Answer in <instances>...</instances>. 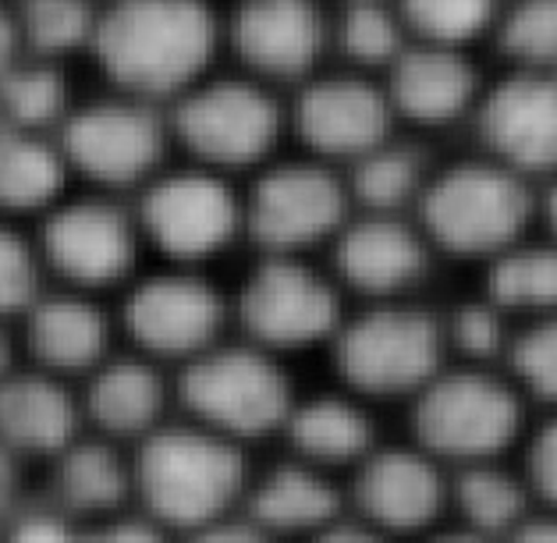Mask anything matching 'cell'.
I'll return each mask as SVG.
<instances>
[{
	"label": "cell",
	"instance_id": "obj_1",
	"mask_svg": "<svg viewBox=\"0 0 557 543\" xmlns=\"http://www.w3.org/2000/svg\"><path fill=\"white\" fill-rule=\"evenodd\" d=\"M224 15L210 0H111L100 8L89 61L107 89L168 107L213 75Z\"/></svg>",
	"mask_w": 557,
	"mask_h": 543
},
{
	"label": "cell",
	"instance_id": "obj_2",
	"mask_svg": "<svg viewBox=\"0 0 557 543\" xmlns=\"http://www.w3.org/2000/svg\"><path fill=\"white\" fill-rule=\"evenodd\" d=\"M132 508L174 536L242 511L252 466L249 447L188 416H168L128 447Z\"/></svg>",
	"mask_w": 557,
	"mask_h": 543
},
{
	"label": "cell",
	"instance_id": "obj_3",
	"mask_svg": "<svg viewBox=\"0 0 557 543\" xmlns=\"http://www.w3.org/2000/svg\"><path fill=\"white\" fill-rule=\"evenodd\" d=\"M298 391L284 370V356L227 334L196 359L174 370L178 412L238 444L281 433Z\"/></svg>",
	"mask_w": 557,
	"mask_h": 543
},
{
	"label": "cell",
	"instance_id": "obj_4",
	"mask_svg": "<svg viewBox=\"0 0 557 543\" xmlns=\"http://www.w3.org/2000/svg\"><path fill=\"white\" fill-rule=\"evenodd\" d=\"M168 128L182 160L238 178L274 160L284 114L260 78L216 67L168 107Z\"/></svg>",
	"mask_w": 557,
	"mask_h": 543
},
{
	"label": "cell",
	"instance_id": "obj_5",
	"mask_svg": "<svg viewBox=\"0 0 557 543\" xmlns=\"http://www.w3.org/2000/svg\"><path fill=\"white\" fill-rule=\"evenodd\" d=\"M61 153L75 182L132 199L171 164L168 111L128 92L107 89L78 97L58 128Z\"/></svg>",
	"mask_w": 557,
	"mask_h": 543
},
{
	"label": "cell",
	"instance_id": "obj_6",
	"mask_svg": "<svg viewBox=\"0 0 557 543\" xmlns=\"http://www.w3.org/2000/svg\"><path fill=\"white\" fill-rule=\"evenodd\" d=\"M525 395L491 366H444L412 398L416 444L444 466L500 458L522 437Z\"/></svg>",
	"mask_w": 557,
	"mask_h": 543
},
{
	"label": "cell",
	"instance_id": "obj_7",
	"mask_svg": "<svg viewBox=\"0 0 557 543\" xmlns=\"http://www.w3.org/2000/svg\"><path fill=\"white\" fill-rule=\"evenodd\" d=\"M143 246L164 263L202 267L246 238V196L238 178L199 164H168L132 196Z\"/></svg>",
	"mask_w": 557,
	"mask_h": 543
},
{
	"label": "cell",
	"instance_id": "obj_8",
	"mask_svg": "<svg viewBox=\"0 0 557 543\" xmlns=\"http://www.w3.org/2000/svg\"><path fill=\"white\" fill-rule=\"evenodd\" d=\"M47 281L61 288L107 295L139 274L143 235L132 199L75 188L33 221Z\"/></svg>",
	"mask_w": 557,
	"mask_h": 543
},
{
	"label": "cell",
	"instance_id": "obj_9",
	"mask_svg": "<svg viewBox=\"0 0 557 543\" xmlns=\"http://www.w3.org/2000/svg\"><path fill=\"white\" fill-rule=\"evenodd\" d=\"M342 387L359 398H416L444 370V320L409 303H376L345 317L331 337Z\"/></svg>",
	"mask_w": 557,
	"mask_h": 543
},
{
	"label": "cell",
	"instance_id": "obj_10",
	"mask_svg": "<svg viewBox=\"0 0 557 543\" xmlns=\"http://www.w3.org/2000/svg\"><path fill=\"white\" fill-rule=\"evenodd\" d=\"M117 331L128 348L174 366L196 359L231 334V298L202 267L160 263L139 270L117 303Z\"/></svg>",
	"mask_w": 557,
	"mask_h": 543
},
{
	"label": "cell",
	"instance_id": "obj_11",
	"mask_svg": "<svg viewBox=\"0 0 557 543\" xmlns=\"http://www.w3.org/2000/svg\"><path fill=\"white\" fill-rule=\"evenodd\" d=\"M231 320L238 328L235 334L277 356L331 345L345 320L342 284L306 256H260L231 298Z\"/></svg>",
	"mask_w": 557,
	"mask_h": 543
},
{
	"label": "cell",
	"instance_id": "obj_12",
	"mask_svg": "<svg viewBox=\"0 0 557 543\" xmlns=\"http://www.w3.org/2000/svg\"><path fill=\"white\" fill-rule=\"evenodd\" d=\"M533 199L519 171L505 164H458L423 188V231L458 256H494L522 242Z\"/></svg>",
	"mask_w": 557,
	"mask_h": 543
},
{
	"label": "cell",
	"instance_id": "obj_13",
	"mask_svg": "<svg viewBox=\"0 0 557 543\" xmlns=\"http://www.w3.org/2000/svg\"><path fill=\"white\" fill-rule=\"evenodd\" d=\"M246 238L263 256H306L348 221V188L323 160H270L242 185Z\"/></svg>",
	"mask_w": 557,
	"mask_h": 543
},
{
	"label": "cell",
	"instance_id": "obj_14",
	"mask_svg": "<svg viewBox=\"0 0 557 543\" xmlns=\"http://www.w3.org/2000/svg\"><path fill=\"white\" fill-rule=\"evenodd\" d=\"M451 494L444 461L412 444H376L351 469L356 519L370 522L384 536H423L441 522Z\"/></svg>",
	"mask_w": 557,
	"mask_h": 543
},
{
	"label": "cell",
	"instance_id": "obj_15",
	"mask_svg": "<svg viewBox=\"0 0 557 543\" xmlns=\"http://www.w3.org/2000/svg\"><path fill=\"white\" fill-rule=\"evenodd\" d=\"M22 359L64 380H83L117 348V317L103 295L47 284L15 320Z\"/></svg>",
	"mask_w": 557,
	"mask_h": 543
},
{
	"label": "cell",
	"instance_id": "obj_16",
	"mask_svg": "<svg viewBox=\"0 0 557 543\" xmlns=\"http://www.w3.org/2000/svg\"><path fill=\"white\" fill-rule=\"evenodd\" d=\"M323 44L327 22L312 0H238L224 15V50L263 86L309 75Z\"/></svg>",
	"mask_w": 557,
	"mask_h": 543
},
{
	"label": "cell",
	"instance_id": "obj_17",
	"mask_svg": "<svg viewBox=\"0 0 557 543\" xmlns=\"http://www.w3.org/2000/svg\"><path fill=\"white\" fill-rule=\"evenodd\" d=\"M86 430L132 447L174 412V377L135 348H114L78 380Z\"/></svg>",
	"mask_w": 557,
	"mask_h": 543
},
{
	"label": "cell",
	"instance_id": "obj_18",
	"mask_svg": "<svg viewBox=\"0 0 557 543\" xmlns=\"http://www.w3.org/2000/svg\"><path fill=\"white\" fill-rule=\"evenodd\" d=\"M292 125L317 160H359L387 143L391 100L356 75L317 78L298 92Z\"/></svg>",
	"mask_w": 557,
	"mask_h": 543
},
{
	"label": "cell",
	"instance_id": "obj_19",
	"mask_svg": "<svg viewBox=\"0 0 557 543\" xmlns=\"http://www.w3.org/2000/svg\"><path fill=\"white\" fill-rule=\"evenodd\" d=\"M86 433L78 384L18 362L0 380V441L22 461H50Z\"/></svg>",
	"mask_w": 557,
	"mask_h": 543
},
{
	"label": "cell",
	"instance_id": "obj_20",
	"mask_svg": "<svg viewBox=\"0 0 557 543\" xmlns=\"http://www.w3.org/2000/svg\"><path fill=\"white\" fill-rule=\"evenodd\" d=\"M426 242L416 227L391 213L345 221L334 235V281L376 303L398 298L423 277Z\"/></svg>",
	"mask_w": 557,
	"mask_h": 543
},
{
	"label": "cell",
	"instance_id": "obj_21",
	"mask_svg": "<svg viewBox=\"0 0 557 543\" xmlns=\"http://www.w3.org/2000/svg\"><path fill=\"white\" fill-rule=\"evenodd\" d=\"M483 135L511 171H557V72H525L483 103Z\"/></svg>",
	"mask_w": 557,
	"mask_h": 543
},
{
	"label": "cell",
	"instance_id": "obj_22",
	"mask_svg": "<svg viewBox=\"0 0 557 543\" xmlns=\"http://www.w3.org/2000/svg\"><path fill=\"white\" fill-rule=\"evenodd\" d=\"M242 515L281 543H302L323 526L342 519V486H337L334 472L288 455L263 472L252 469Z\"/></svg>",
	"mask_w": 557,
	"mask_h": 543
},
{
	"label": "cell",
	"instance_id": "obj_23",
	"mask_svg": "<svg viewBox=\"0 0 557 543\" xmlns=\"http://www.w3.org/2000/svg\"><path fill=\"white\" fill-rule=\"evenodd\" d=\"M47 466V497L75 522H97L132 508V458L128 447L100 433H78Z\"/></svg>",
	"mask_w": 557,
	"mask_h": 543
},
{
	"label": "cell",
	"instance_id": "obj_24",
	"mask_svg": "<svg viewBox=\"0 0 557 543\" xmlns=\"http://www.w3.org/2000/svg\"><path fill=\"white\" fill-rule=\"evenodd\" d=\"M373 430L376 427L370 409H366V398L351 395L345 387L320 391V395H298L281 427L295 458L327 472L356 469L380 444Z\"/></svg>",
	"mask_w": 557,
	"mask_h": 543
},
{
	"label": "cell",
	"instance_id": "obj_25",
	"mask_svg": "<svg viewBox=\"0 0 557 543\" xmlns=\"http://www.w3.org/2000/svg\"><path fill=\"white\" fill-rule=\"evenodd\" d=\"M475 97V72L455 47L409 50L394 61L391 103L419 125L455 121Z\"/></svg>",
	"mask_w": 557,
	"mask_h": 543
},
{
	"label": "cell",
	"instance_id": "obj_26",
	"mask_svg": "<svg viewBox=\"0 0 557 543\" xmlns=\"http://www.w3.org/2000/svg\"><path fill=\"white\" fill-rule=\"evenodd\" d=\"M447 505L458 508L461 526L491 540H505L529 515L533 491L522 472H511L500 458H486L455 469Z\"/></svg>",
	"mask_w": 557,
	"mask_h": 543
},
{
	"label": "cell",
	"instance_id": "obj_27",
	"mask_svg": "<svg viewBox=\"0 0 557 543\" xmlns=\"http://www.w3.org/2000/svg\"><path fill=\"white\" fill-rule=\"evenodd\" d=\"M22 36V58L64 64L89 58L100 25V0H11Z\"/></svg>",
	"mask_w": 557,
	"mask_h": 543
},
{
	"label": "cell",
	"instance_id": "obj_28",
	"mask_svg": "<svg viewBox=\"0 0 557 543\" xmlns=\"http://www.w3.org/2000/svg\"><path fill=\"white\" fill-rule=\"evenodd\" d=\"M486 298L500 313L547 317L557 313V242H515L497 252L486 274Z\"/></svg>",
	"mask_w": 557,
	"mask_h": 543
},
{
	"label": "cell",
	"instance_id": "obj_29",
	"mask_svg": "<svg viewBox=\"0 0 557 543\" xmlns=\"http://www.w3.org/2000/svg\"><path fill=\"white\" fill-rule=\"evenodd\" d=\"M75 100L64 64L18 58L0 75V121L15 128L58 135Z\"/></svg>",
	"mask_w": 557,
	"mask_h": 543
},
{
	"label": "cell",
	"instance_id": "obj_30",
	"mask_svg": "<svg viewBox=\"0 0 557 543\" xmlns=\"http://www.w3.org/2000/svg\"><path fill=\"white\" fill-rule=\"evenodd\" d=\"M423 188V160L409 146L380 143L356 160L348 196H356L370 213H391L405 207Z\"/></svg>",
	"mask_w": 557,
	"mask_h": 543
},
{
	"label": "cell",
	"instance_id": "obj_31",
	"mask_svg": "<svg viewBox=\"0 0 557 543\" xmlns=\"http://www.w3.org/2000/svg\"><path fill=\"white\" fill-rule=\"evenodd\" d=\"M47 284L36 235L25 231L22 221L0 217V320H18L44 295Z\"/></svg>",
	"mask_w": 557,
	"mask_h": 543
},
{
	"label": "cell",
	"instance_id": "obj_32",
	"mask_svg": "<svg viewBox=\"0 0 557 543\" xmlns=\"http://www.w3.org/2000/svg\"><path fill=\"white\" fill-rule=\"evenodd\" d=\"M508 370L525 398L557 405V313L533 317L519 334H511Z\"/></svg>",
	"mask_w": 557,
	"mask_h": 543
},
{
	"label": "cell",
	"instance_id": "obj_33",
	"mask_svg": "<svg viewBox=\"0 0 557 543\" xmlns=\"http://www.w3.org/2000/svg\"><path fill=\"white\" fill-rule=\"evenodd\" d=\"M494 8L497 0H405V22L433 47H458L491 25Z\"/></svg>",
	"mask_w": 557,
	"mask_h": 543
},
{
	"label": "cell",
	"instance_id": "obj_34",
	"mask_svg": "<svg viewBox=\"0 0 557 543\" xmlns=\"http://www.w3.org/2000/svg\"><path fill=\"white\" fill-rule=\"evenodd\" d=\"M444 342L466 362H475V366L494 362L497 356H505L511 345L508 313H500L491 298L458 306L444 323Z\"/></svg>",
	"mask_w": 557,
	"mask_h": 543
},
{
	"label": "cell",
	"instance_id": "obj_35",
	"mask_svg": "<svg viewBox=\"0 0 557 543\" xmlns=\"http://www.w3.org/2000/svg\"><path fill=\"white\" fill-rule=\"evenodd\" d=\"M337 39H342V50L356 64H394L405 53L401 25L376 0H356L345 11Z\"/></svg>",
	"mask_w": 557,
	"mask_h": 543
},
{
	"label": "cell",
	"instance_id": "obj_36",
	"mask_svg": "<svg viewBox=\"0 0 557 543\" xmlns=\"http://www.w3.org/2000/svg\"><path fill=\"white\" fill-rule=\"evenodd\" d=\"M505 50L533 72L557 67V0H522L505 22Z\"/></svg>",
	"mask_w": 557,
	"mask_h": 543
},
{
	"label": "cell",
	"instance_id": "obj_37",
	"mask_svg": "<svg viewBox=\"0 0 557 543\" xmlns=\"http://www.w3.org/2000/svg\"><path fill=\"white\" fill-rule=\"evenodd\" d=\"M522 477L533 497H540L550 511H557V416L536 427V433L525 444V466Z\"/></svg>",
	"mask_w": 557,
	"mask_h": 543
},
{
	"label": "cell",
	"instance_id": "obj_38",
	"mask_svg": "<svg viewBox=\"0 0 557 543\" xmlns=\"http://www.w3.org/2000/svg\"><path fill=\"white\" fill-rule=\"evenodd\" d=\"M83 543H178V536L153 522L149 515L125 508L117 515H107L83 529Z\"/></svg>",
	"mask_w": 557,
	"mask_h": 543
},
{
	"label": "cell",
	"instance_id": "obj_39",
	"mask_svg": "<svg viewBox=\"0 0 557 543\" xmlns=\"http://www.w3.org/2000/svg\"><path fill=\"white\" fill-rule=\"evenodd\" d=\"M178 543H281V540L263 533L252 519L235 511V515H224V519H216V522L193 529V533H182Z\"/></svg>",
	"mask_w": 557,
	"mask_h": 543
},
{
	"label": "cell",
	"instance_id": "obj_40",
	"mask_svg": "<svg viewBox=\"0 0 557 543\" xmlns=\"http://www.w3.org/2000/svg\"><path fill=\"white\" fill-rule=\"evenodd\" d=\"M302 543H394L391 536H384L380 529H373L362 519H334L331 526H323L320 533L306 536Z\"/></svg>",
	"mask_w": 557,
	"mask_h": 543
},
{
	"label": "cell",
	"instance_id": "obj_41",
	"mask_svg": "<svg viewBox=\"0 0 557 543\" xmlns=\"http://www.w3.org/2000/svg\"><path fill=\"white\" fill-rule=\"evenodd\" d=\"M22 469L25 461L0 441V522L22 505Z\"/></svg>",
	"mask_w": 557,
	"mask_h": 543
},
{
	"label": "cell",
	"instance_id": "obj_42",
	"mask_svg": "<svg viewBox=\"0 0 557 543\" xmlns=\"http://www.w3.org/2000/svg\"><path fill=\"white\" fill-rule=\"evenodd\" d=\"M505 543H557V511L543 515H525V519L511 529Z\"/></svg>",
	"mask_w": 557,
	"mask_h": 543
},
{
	"label": "cell",
	"instance_id": "obj_43",
	"mask_svg": "<svg viewBox=\"0 0 557 543\" xmlns=\"http://www.w3.org/2000/svg\"><path fill=\"white\" fill-rule=\"evenodd\" d=\"M18 58H22V36H18V22H15V4H11V0H0V75H4Z\"/></svg>",
	"mask_w": 557,
	"mask_h": 543
},
{
	"label": "cell",
	"instance_id": "obj_44",
	"mask_svg": "<svg viewBox=\"0 0 557 543\" xmlns=\"http://www.w3.org/2000/svg\"><path fill=\"white\" fill-rule=\"evenodd\" d=\"M18 362H22V345H18L15 320H0V380L15 370Z\"/></svg>",
	"mask_w": 557,
	"mask_h": 543
},
{
	"label": "cell",
	"instance_id": "obj_45",
	"mask_svg": "<svg viewBox=\"0 0 557 543\" xmlns=\"http://www.w3.org/2000/svg\"><path fill=\"white\" fill-rule=\"evenodd\" d=\"M419 543H494V540L483 536V533H475V529H469V526L455 522V526H433V529H426Z\"/></svg>",
	"mask_w": 557,
	"mask_h": 543
},
{
	"label": "cell",
	"instance_id": "obj_46",
	"mask_svg": "<svg viewBox=\"0 0 557 543\" xmlns=\"http://www.w3.org/2000/svg\"><path fill=\"white\" fill-rule=\"evenodd\" d=\"M547 224H550L554 242H557V185L550 188V196H547Z\"/></svg>",
	"mask_w": 557,
	"mask_h": 543
},
{
	"label": "cell",
	"instance_id": "obj_47",
	"mask_svg": "<svg viewBox=\"0 0 557 543\" xmlns=\"http://www.w3.org/2000/svg\"><path fill=\"white\" fill-rule=\"evenodd\" d=\"M100 4H111V0H100Z\"/></svg>",
	"mask_w": 557,
	"mask_h": 543
},
{
	"label": "cell",
	"instance_id": "obj_48",
	"mask_svg": "<svg viewBox=\"0 0 557 543\" xmlns=\"http://www.w3.org/2000/svg\"><path fill=\"white\" fill-rule=\"evenodd\" d=\"M351 4H356V0H351Z\"/></svg>",
	"mask_w": 557,
	"mask_h": 543
}]
</instances>
